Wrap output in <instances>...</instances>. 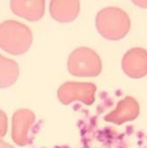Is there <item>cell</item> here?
<instances>
[{
	"instance_id": "1",
	"label": "cell",
	"mask_w": 147,
	"mask_h": 148,
	"mask_svg": "<svg viewBox=\"0 0 147 148\" xmlns=\"http://www.w3.org/2000/svg\"><path fill=\"white\" fill-rule=\"evenodd\" d=\"M33 36L30 29L16 21L0 24V48L12 55H21L30 48Z\"/></svg>"
},
{
	"instance_id": "2",
	"label": "cell",
	"mask_w": 147,
	"mask_h": 148,
	"mask_svg": "<svg viewBox=\"0 0 147 148\" xmlns=\"http://www.w3.org/2000/svg\"><path fill=\"white\" fill-rule=\"evenodd\" d=\"M96 25L102 36L110 40H118L128 34L130 21L129 15L122 9L107 7L98 13Z\"/></svg>"
},
{
	"instance_id": "3",
	"label": "cell",
	"mask_w": 147,
	"mask_h": 148,
	"mask_svg": "<svg viewBox=\"0 0 147 148\" xmlns=\"http://www.w3.org/2000/svg\"><path fill=\"white\" fill-rule=\"evenodd\" d=\"M68 68L73 75L93 77L100 74L102 63L99 56L93 50L87 47H80L70 54Z\"/></svg>"
},
{
	"instance_id": "4",
	"label": "cell",
	"mask_w": 147,
	"mask_h": 148,
	"mask_svg": "<svg viewBox=\"0 0 147 148\" xmlns=\"http://www.w3.org/2000/svg\"><path fill=\"white\" fill-rule=\"evenodd\" d=\"M36 124V115L29 109L21 108L17 110L12 116V138L18 145L31 144L34 138V128Z\"/></svg>"
},
{
	"instance_id": "5",
	"label": "cell",
	"mask_w": 147,
	"mask_h": 148,
	"mask_svg": "<svg viewBox=\"0 0 147 148\" xmlns=\"http://www.w3.org/2000/svg\"><path fill=\"white\" fill-rule=\"evenodd\" d=\"M96 86L91 83L68 82L62 84L58 90V99L64 105L75 101H82L85 105H91L95 100Z\"/></svg>"
},
{
	"instance_id": "6",
	"label": "cell",
	"mask_w": 147,
	"mask_h": 148,
	"mask_svg": "<svg viewBox=\"0 0 147 148\" xmlns=\"http://www.w3.org/2000/svg\"><path fill=\"white\" fill-rule=\"evenodd\" d=\"M122 69L131 78H141L147 75V51L142 48L129 50L122 60Z\"/></svg>"
},
{
	"instance_id": "7",
	"label": "cell",
	"mask_w": 147,
	"mask_h": 148,
	"mask_svg": "<svg viewBox=\"0 0 147 148\" xmlns=\"http://www.w3.org/2000/svg\"><path fill=\"white\" fill-rule=\"evenodd\" d=\"M139 114V106L135 99L127 97L120 102L116 109L105 117V120L109 123L122 124L133 121Z\"/></svg>"
},
{
	"instance_id": "8",
	"label": "cell",
	"mask_w": 147,
	"mask_h": 148,
	"mask_svg": "<svg viewBox=\"0 0 147 148\" xmlns=\"http://www.w3.org/2000/svg\"><path fill=\"white\" fill-rule=\"evenodd\" d=\"M44 1H11L12 12L30 21L41 19L44 14Z\"/></svg>"
},
{
	"instance_id": "9",
	"label": "cell",
	"mask_w": 147,
	"mask_h": 148,
	"mask_svg": "<svg viewBox=\"0 0 147 148\" xmlns=\"http://www.w3.org/2000/svg\"><path fill=\"white\" fill-rule=\"evenodd\" d=\"M50 12L52 18L57 21L70 22L79 14L80 3L78 1H51Z\"/></svg>"
},
{
	"instance_id": "10",
	"label": "cell",
	"mask_w": 147,
	"mask_h": 148,
	"mask_svg": "<svg viewBox=\"0 0 147 148\" xmlns=\"http://www.w3.org/2000/svg\"><path fill=\"white\" fill-rule=\"evenodd\" d=\"M16 61L0 54V88H8L15 84L19 76Z\"/></svg>"
},
{
	"instance_id": "11",
	"label": "cell",
	"mask_w": 147,
	"mask_h": 148,
	"mask_svg": "<svg viewBox=\"0 0 147 148\" xmlns=\"http://www.w3.org/2000/svg\"><path fill=\"white\" fill-rule=\"evenodd\" d=\"M8 120L5 112L0 110V138L5 136L8 127Z\"/></svg>"
},
{
	"instance_id": "12",
	"label": "cell",
	"mask_w": 147,
	"mask_h": 148,
	"mask_svg": "<svg viewBox=\"0 0 147 148\" xmlns=\"http://www.w3.org/2000/svg\"><path fill=\"white\" fill-rule=\"evenodd\" d=\"M0 148H14V147L11 145L10 144L3 141L2 139H0Z\"/></svg>"
},
{
	"instance_id": "13",
	"label": "cell",
	"mask_w": 147,
	"mask_h": 148,
	"mask_svg": "<svg viewBox=\"0 0 147 148\" xmlns=\"http://www.w3.org/2000/svg\"><path fill=\"white\" fill-rule=\"evenodd\" d=\"M134 3L139 6H142V7H145L147 8V1H134Z\"/></svg>"
}]
</instances>
